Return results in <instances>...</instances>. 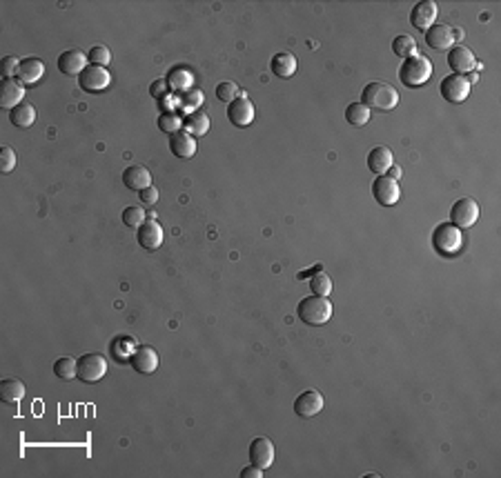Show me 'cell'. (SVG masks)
I'll return each instance as SVG.
<instances>
[{"label":"cell","instance_id":"1","mask_svg":"<svg viewBox=\"0 0 501 478\" xmlns=\"http://www.w3.org/2000/svg\"><path fill=\"white\" fill-rule=\"evenodd\" d=\"M361 102L370 111H392L399 105V91L383 80L367 82L361 91Z\"/></svg>","mask_w":501,"mask_h":478},{"label":"cell","instance_id":"2","mask_svg":"<svg viewBox=\"0 0 501 478\" xmlns=\"http://www.w3.org/2000/svg\"><path fill=\"white\" fill-rule=\"evenodd\" d=\"M332 303L328 300V296H308L303 298L299 303V309H296V314L303 320L305 325H312V327H321L325 325L328 320L332 318Z\"/></svg>","mask_w":501,"mask_h":478},{"label":"cell","instance_id":"3","mask_svg":"<svg viewBox=\"0 0 501 478\" xmlns=\"http://www.w3.org/2000/svg\"><path fill=\"white\" fill-rule=\"evenodd\" d=\"M430 76H432V62L419 54L412 58H406L401 62V69H399V80L410 89L426 85V82L430 80Z\"/></svg>","mask_w":501,"mask_h":478},{"label":"cell","instance_id":"4","mask_svg":"<svg viewBox=\"0 0 501 478\" xmlns=\"http://www.w3.org/2000/svg\"><path fill=\"white\" fill-rule=\"evenodd\" d=\"M462 230L453 223H441L432 234V245L441 256H453L462 249Z\"/></svg>","mask_w":501,"mask_h":478},{"label":"cell","instance_id":"5","mask_svg":"<svg viewBox=\"0 0 501 478\" xmlns=\"http://www.w3.org/2000/svg\"><path fill=\"white\" fill-rule=\"evenodd\" d=\"M109 369V362L103 354H85L78 358V378L91 385L105 378V374Z\"/></svg>","mask_w":501,"mask_h":478},{"label":"cell","instance_id":"6","mask_svg":"<svg viewBox=\"0 0 501 478\" xmlns=\"http://www.w3.org/2000/svg\"><path fill=\"white\" fill-rule=\"evenodd\" d=\"M479 221V205L473 199H459L450 210V223L459 230H468Z\"/></svg>","mask_w":501,"mask_h":478},{"label":"cell","instance_id":"7","mask_svg":"<svg viewBox=\"0 0 501 478\" xmlns=\"http://www.w3.org/2000/svg\"><path fill=\"white\" fill-rule=\"evenodd\" d=\"M470 82L466 76H459V74H450L441 80V85H439V91H441V96L448 100V102H464L468 96H470Z\"/></svg>","mask_w":501,"mask_h":478},{"label":"cell","instance_id":"8","mask_svg":"<svg viewBox=\"0 0 501 478\" xmlns=\"http://www.w3.org/2000/svg\"><path fill=\"white\" fill-rule=\"evenodd\" d=\"M111 82V74L105 69V67H96V65H89L83 74L78 76V85L83 91L87 93H98V91H105Z\"/></svg>","mask_w":501,"mask_h":478},{"label":"cell","instance_id":"9","mask_svg":"<svg viewBox=\"0 0 501 478\" xmlns=\"http://www.w3.org/2000/svg\"><path fill=\"white\" fill-rule=\"evenodd\" d=\"M89 67V56L83 49H67L58 56V69L60 74H65L69 78L80 76Z\"/></svg>","mask_w":501,"mask_h":478},{"label":"cell","instance_id":"10","mask_svg":"<svg viewBox=\"0 0 501 478\" xmlns=\"http://www.w3.org/2000/svg\"><path fill=\"white\" fill-rule=\"evenodd\" d=\"M372 196L379 205L394 207L399 199H401V187H399V181H392L390 176H379L372 183Z\"/></svg>","mask_w":501,"mask_h":478},{"label":"cell","instance_id":"11","mask_svg":"<svg viewBox=\"0 0 501 478\" xmlns=\"http://www.w3.org/2000/svg\"><path fill=\"white\" fill-rule=\"evenodd\" d=\"M325 398L321 396L316 389H305L303 394H299L294 401V414L299 419H314L316 414L323 412Z\"/></svg>","mask_w":501,"mask_h":478},{"label":"cell","instance_id":"12","mask_svg":"<svg viewBox=\"0 0 501 478\" xmlns=\"http://www.w3.org/2000/svg\"><path fill=\"white\" fill-rule=\"evenodd\" d=\"M448 65H450V69L455 71V74L466 76V74H470V71H475L477 58L466 45H455L453 49L448 51Z\"/></svg>","mask_w":501,"mask_h":478},{"label":"cell","instance_id":"13","mask_svg":"<svg viewBox=\"0 0 501 478\" xmlns=\"http://www.w3.org/2000/svg\"><path fill=\"white\" fill-rule=\"evenodd\" d=\"M254 105H252V100L245 96V93L241 91V96L237 100H232L230 105H228V118L232 125H237V127H248V125H252L254 120Z\"/></svg>","mask_w":501,"mask_h":478},{"label":"cell","instance_id":"14","mask_svg":"<svg viewBox=\"0 0 501 478\" xmlns=\"http://www.w3.org/2000/svg\"><path fill=\"white\" fill-rule=\"evenodd\" d=\"M437 3L435 0H421V3H417L412 7V12H410V23L412 27H417L419 31H426L430 29L435 25V20H437Z\"/></svg>","mask_w":501,"mask_h":478},{"label":"cell","instance_id":"15","mask_svg":"<svg viewBox=\"0 0 501 478\" xmlns=\"http://www.w3.org/2000/svg\"><path fill=\"white\" fill-rule=\"evenodd\" d=\"M250 461L252 465L261 467V470H268L274 463V443L268 436H259V439L250 443Z\"/></svg>","mask_w":501,"mask_h":478},{"label":"cell","instance_id":"16","mask_svg":"<svg viewBox=\"0 0 501 478\" xmlns=\"http://www.w3.org/2000/svg\"><path fill=\"white\" fill-rule=\"evenodd\" d=\"M136 238H138V245H140L143 249H147V252H156V249L163 245V238H165V234H163L161 223H156V221H145V223L138 227Z\"/></svg>","mask_w":501,"mask_h":478},{"label":"cell","instance_id":"17","mask_svg":"<svg viewBox=\"0 0 501 478\" xmlns=\"http://www.w3.org/2000/svg\"><path fill=\"white\" fill-rule=\"evenodd\" d=\"M426 45L435 51H446L455 47V36L450 25H432L426 31Z\"/></svg>","mask_w":501,"mask_h":478},{"label":"cell","instance_id":"18","mask_svg":"<svg viewBox=\"0 0 501 478\" xmlns=\"http://www.w3.org/2000/svg\"><path fill=\"white\" fill-rule=\"evenodd\" d=\"M129 362L138 374H154L158 369V354L154 347L143 345L129 356Z\"/></svg>","mask_w":501,"mask_h":478},{"label":"cell","instance_id":"19","mask_svg":"<svg viewBox=\"0 0 501 478\" xmlns=\"http://www.w3.org/2000/svg\"><path fill=\"white\" fill-rule=\"evenodd\" d=\"M25 87L14 78H5L3 87H0V107L3 109H16L20 102H25Z\"/></svg>","mask_w":501,"mask_h":478},{"label":"cell","instance_id":"20","mask_svg":"<svg viewBox=\"0 0 501 478\" xmlns=\"http://www.w3.org/2000/svg\"><path fill=\"white\" fill-rule=\"evenodd\" d=\"M45 76V62L40 58H25L16 71V80L20 85H36Z\"/></svg>","mask_w":501,"mask_h":478},{"label":"cell","instance_id":"21","mask_svg":"<svg viewBox=\"0 0 501 478\" xmlns=\"http://www.w3.org/2000/svg\"><path fill=\"white\" fill-rule=\"evenodd\" d=\"M170 151L176 156V158H192L194 154L199 151V145H197V138L190 136L188 131H176L170 136Z\"/></svg>","mask_w":501,"mask_h":478},{"label":"cell","instance_id":"22","mask_svg":"<svg viewBox=\"0 0 501 478\" xmlns=\"http://www.w3.org/2000/svg\"><path fill=\"white\" fill-rule=\"evenodd\" d=\"M122 183H125V187H129V190L143 192L147 190V187H152V174L149 169L140 167V165H131V167L122 172Z\"/></svg>","mask_w":501,"mask_h":478},{"label":"cell","instance_id":"23","mask_svg":"<svg viewBox=\"0 0 501 478\" xmlns=\"http://www.w3.org/2000/svg\"><path fill=\"white\" fill-rule=\"evenodd\" d=\"M394 165V156L392 151L383 147V145H379V147H374L370 154H367V169L374 172V174H385L388 169H390Z\"/></svg>","mask_w":501,"mask_h":478},{"label":"cell","instance_id":"24","mask_svg":"<svg viewBox=\"0 0 501 478\" xmlns=\"http://www.w3.org/2000/svg\"><path fill=\"white\" fill-rule=\"evenodd\" d=\"M296 65H299L296 56L290 54V51H281V54H277L270 62L274 76H279V78H292L296 74Z\"/></svg>","mask_w":501,"mask_h":478},{"label":"cell","instance_id":"25","mask_svg":"<svg viewBox=\"0 0 501 478\" xmlns=\"http://www.w3.org/2000/svg\"><path fill=\"white\" fill-rule=\"evenodd\" d=\"M9 120H12V125L18 129L32 127V125L36 122V107L29 105V102H20L16 109L9 111Z\"/></svg>","mask_w":501,"mask_h":478},{"label":"cell","instance_id":"26","mask_svg":"<svg viewBox=\"0 0 501 478\" xmlns=\"http://www.w3.org/2000/svg\"><path fill=\"white\" fill-rule=\"evenodd\" d=\"M183 127H185V131L190 134V136L201 138L210 131V118L203 111H192L190 116L183 120Z\"/></svg>","mask_w":501,"mask_h":478},{"label":"cell","instance_id":"27","mask_svg":"<svg viewBox=\"0 0 501 478\" xmlns=\"http://www.w3.org/2000/svg\"><path fill=\"white\" fill-rule=\"evenodd\" d=\"M25 396V383L18 378H5L0 383V398L5 403H18Z\"/></svg>","mask_w":501,"mask_h":478},{"label":"cell","instance_id":"28","mask_svg":"<svg viewBox=\"0 0 501 478\" xmlns=\"http://www.w3.org/2000/svg\"><path fill=\"white\" fill-rule=\"evenodd\" d=\"M372 116V111L367 109L363 102H350L345 109V120L352 125V127H363V125H367V120H370Z\"/></svg>","mask_w":501,"mask_h":478},{"label":"cell","instance_id":"29","mask_svg":"<svg viewBox=\"0 0 501 478\" xmlns=\"http://www.w3.org/2000/svg\"><path fill=\"white\" fill-rule=\"evenodd\" d=\"M54 374H56V378H60V380H74V378H78V360L67 358V356L58 358V360L54 362Z\"/></svg>","mask_w":501,"mask_h":478},{"label":"cell","instance_id":"30","mask_svg":"<svg viewBox=\"0 0 501 478\" xmlns=\"http://www.w3.org/2000/svg\"><path fill=\"white\" fill-rule=\"evenodd\" d=\"M392 51L399 58H403V60L412 58V56H417V40L412 36H406V34L397 36L392 40Z\"/></svg>","mask_w":501,"mask_h":478},{"label":"cell","instance_id":"31","mask_svg":"<svg viewBox=\"0 0 501 478\" xmlns=\"http://www.w3.org/2000/svg\"><path fill=\"white\" fill-rule=\"evenodd\" d=\"M310 292L314 296H330L332 294V278L325 272H316L310 278Z\"/></svg>","mask_w":501,"mask_h":478},{"label":"cell","instance_id":"32","mask_svg":"<svg viewBox=\"0 0 501 478\" xmlns=\"http://www.w3.org/2000/svg\"><path fill=\"white\" fill-rule=\"evenodd\" d=\"M158 127L165 131V134H176L183 129V118L179 116L176 111H165L163 116H158Z\"/></svg>","mask_w":501,"mask_h":478},{"label":"cell","instance_id":"33","mask_svg":"<svg viewBox=\"0 0 501 478\" xmlns=\"http://www.w3.org/2000/svg\"><path fill=\"white\" fill-rule=\"evenodd\" d=\"M89 62L91 65H96V67H109V62H111V51L105 47V45H94L89 51Z\"/></svg>","mask_w":501,"mask_h":478},{"label":"cell","instance_id":"34","mask_svg":"<svg viewBox=\"0 0 501 478\" xmlns=\"http://www.w3.org/2000/svg\"><path fill=\"white\" fill-rule=\"evenodd\" d=\"M239 96H241V89H239V85H234L232 80H223L221 85L217 87V98L223 100V102H228V105L232 100H237Z\"/></svg>","mask_w":501,"mask_h":478},{"label":"cell","instance_id":"35","mask_svg":"<svg viewBox=\"0 0 501 478\" xmlns=\"http://www.w3.org/2000/svg\"><path fill=\"white\" fill-rule=\"evenodd\" d=\"M147 218H145V210L143 207H127L125 212H122V223H125L127 227H138L145 223Z\"/></svg>","mask_w":501,"mask_h":478},{"label":"cell","instance_id":"36","mask_svg":"<svg viewBox=\"0 0 501 478\" xmlns=\"http://www.w3.org/2000/svg\"><path fill=\"white\" fill-rule=\"evenodd\" d=\"M16 163H18L16 151L12 147H7V145H3V147H0V169H3V174H12Z\"/></svg>","mask_w":501,"mask_h":478},{"label":"cell","instance_id":"37","mask_svg":"<svg viewBox=\"0 0 501 478\" xmlns=\"http://www.w3.org/2000/svg\"><path fill=\"white\" fill-rule=\"evenodd\" d=\"M20 62H23V60L16 58V56H5L3 58V76L5 78H14L18 67H20Z\"/></svg>","mask_w":501,"mask_h":478},{"label":"cell","instance_id":"38","mask_svg":"<svg viewBox=\"0 0 501 478\" xmlns=\"http://www.w3.org/2000/svg\"><path fill=\"white\" fill-rule=\"evenodd\" d=\"M138 194H140V203L145 207H152V205L158 203V190H156V187H147V190H143Z\"/></svg>","mask_w":501,"mask_h":478},{"label":"cell","instance_id":"39","mask_svg":"<svg viewBox=\"0 0 501 478\" xmlns=\"http://www.w3.org/2000/svg\"><path fill=\"white\" fill-rule=\"evenodd\" d=\"M149 93H152V98H163L167 93V80L165 78H156L149 85Z\"/></svg>","mask_w":501,"mask_h":478},{"label":"cell","instance_id":"40","mask_svg":"<svg viewBox=\"0 0 501 478\" xmlns=\"http://www.w3.org/2000/svg\"><path fill=\"white\" fill-rule=\"evenodd\" d=\"M241 478H263V470L257 465H250L241 472Z\"/></svg>","mask_w":501,"mask_h":478},{"label":"cell","instance_id":"41","mask_svg":"<svg viewBox=\"0 0 501 478\" xmlns=\"http://www.w3.org/2000/svg\"><path fill=\"white\" fill-rule=\"evenodd\" d=\"M201 102H203V91L194 89V91L190 93V100H185V105L190 107V105H201Z\"/></svg>","mask_w":501,"mask_h":478},{"label":"cell","instance_id":"42","mask_svg":"<svg viewBox=\"0 0 501 478\" xmlns=\"http://www.w3.org/2000/svg\"><path fill=\"white\" fill-rule=\"evenodd\" d=\"M388 176H390L392 181H399L401 178V167H399V165H392V167L388 169Z\"/></svg>","mask_w":501,"mask_h":478},{"label":"cell","instance_id":"43","mask_svg":"<svg viewBox=\"0 0 501 478\" xmlns=\"http://www.w3.org/2000/svg\"><path fill=\"white\" fill-rule=\"evenodd\" d=\"M453 36H455V45H457V43H462V38H464V31H462V29H455V27H453Z\"/></svg>","mask_w":501,"mask_h":478},{"label":"cell","instance_id":"44","mask_svg":"<svg viewBox=\"0 0 501 478\" xmlns=\"http://www.w3.org/2000/svg\"><path fill=\"white\" fill-rule=\"evenodd\" d=\"M479 80V74H477V71H470V76H468V82H470V85H473V82H477Z\"/></svg>","mask_w":501,"mask_h":478}]
</instances>
